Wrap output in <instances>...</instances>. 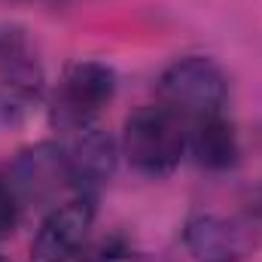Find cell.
<instances>
[{
  "instance_id": "obj_1",
  "label": "cell",
  "mask_w": 262,
  "mask_h": 262,
  "mask_svg": "<svg viewBox=\"0 0 262 262\" xmlns=\"http://www.w3.org/2000/svg\"><path fill=\"white\" fill-rule=\"evenodd\" d=\"M122 149L134 171L146 177H165L180 165V159L189 149L186 119L165 104L140 107L125 119Z\"/></svg>"
},
{
  "instance_id": "obj_2",
  "label": "cell",
  "mask_w": 262,
  "mask_h": 262,
  "mask_svg": "<svg viewBox=\"0 0 262 262\" xmlns=\"http://www.w3.org/2000/svg\"><path fill=\"white\" fill-rule=\"evenodd\" d=\"M159 98L177 116L192 122L210 113H223L229 98V82H226V73L210 58L189 55L165 67L159 79Z\"/></svg>"
},
{
  "instance_id": "obj_3",
  "label": "cell",
  "mask_w": 262,
  "mask_h": 262,
  "mask_svg": "<svg viewBox=\"0 0 262 262\" xmlns=\"http://www.w3.org/2000/svg\"><path fill=\"white\" fill-rule=\"evenodd\" d=\"M116 95V70L104 61H73L61 73L52 98V125L73 131L98 119Z\"/></svg>"
},
{
  "instance_id": "obj_4",
  "label": "cell",
  "mask_w": 262,
  "mask_h": 262,
  "mask_svg": "<svg viewBox=\"0 0 262 262\" xmlns=\"http://www.w3.org/2000/svg\"><path fill=\"white\" fill-rule=\"evenodd\" d=\"M95 226V195H82L76 192L61 204H55L34 241H31V262H70L79 256V250L85 247V238Z\"/></svg>"
},
{
  "instance_id": "obj_5",
  "label": "cell",
  "mask_w": 262,
  "mask_h": 262,
  "mask_svg": "<svg viewBox=\"0 0 262 262\" xmlns=\"http://www.w3.org/2000/svg\"><path fill=\"white\" fill-rule=\"evenodd\" d=\"M6 180L15 189L18 201H34V204H46L58 192L73 189L67 156L55 143H37V146L18 152Z\"/></svg>"
},
{
  "instance_id": "obj_6",
  "label": "cell",
  "mask_w": 262,
  "mask_h": 262,
  "mask_svg": "<svg viewBox=\"0 0 262 262\" xmlns=\"http://www.w3.org/2000/svg\"><path fill=\"white\" fill-rule=\"evenodd\" d=\"M61 149L67 156L73 189L82 195H95L116 171V140L98 122L67 131V146Z\"/></svg>"
},
{
  "instance_id": "obj_7",
  "label": "cell",
  "mask_w": 262,
  "mask_h": 262,
  "mask_svg": "<svg viewBox=\"0 0 262 262\" xmlns=\"http://www.w3.org/2000/svg\"><path fill=\"white\" fill-rule=\"evenodd\" d=\"M183 244L198 262H244L253 250L250 232L216 213H192L183 226Z\"/></svg>"
},
{
  "instance_id": "obj_8",
  "label": "cell",
  "mask_w": 262,
  "mask_h": 262,
  "mask_svg": "<svg viewBox=\"0 0 262 262\" xmlns=\"http://www.w3.org/2000/svg\"><path fill=\"white\" fill-rule=\"evenodd\" d=\"M40 92H43L40 67L31 58H25V52L3 61L0 64V122L3 125L25 122L37 110Z\"/></svg>"
},
{
  "instance_id": "obj_9",
  "label": "cell",
  "mask_w": 262,
  "mask_h": 262,
  "mask_svg": "<svg viewBox=\"0 0 262 262\" xmlns=\"http://www.w3.org/2000/svg\"><path fill=\"white\" fill-rule=\"evenodd\" d=\"M189 149L207 171H226L238 162V134L226 113H210L189 122Z\"/></svg>"
},
{
  "instance_id": "obj_10",
  "label": "cell",
  "mask_w": 262,
  "mask_h": 262,
  "mask_svg": "<svg viewBox=\"0 0 262 262\" xmlns=\"http://www.w3.org/2000/svg\"><path fill=\"white\" fill-rule=\"evenodd\" d=\"M82 262H143V253L140 247L131 241L128 235L122 232H113V235H104Z\"/></svg>"
},
{
  "instance_id": "obj_11",
  "label": "cell",
  "mask_w": 262,
  "mask_h": 262,
  "mask_svg": "<svg viewBox=\"0 0 262 262\" xmlns=\"http://www.w3.org/2000/svg\"><path fill=\"white\" fill-rule=\"evenodd\" d=\"M18 207H21V201L15 195V189L9 186L6 177H0V241L12 235V229L18 223Z\"/></svg>"
},
{
  "instance_id": "obj_12",
  "label": "cell",
  "mask_w": 262,
  "mask_h": 262,
  "mask_svg": "<svg viewBox=\"0 0 262 262\" xmlns=\"http://www.w3.org/2000/svg\"><path fill=\"white\" fill-rule=\"evenodd\" d=\"M0 262H9V259H6V256H0Z\"/></svg>"
}]
</instances>
